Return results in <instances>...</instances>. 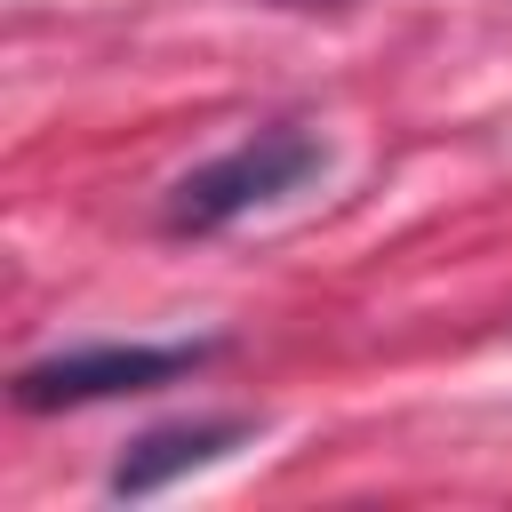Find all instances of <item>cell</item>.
Segmentation results:
<instances>
[{
	"label": "cell",
	"mask_w": 512,
	"mask_h": 512,
	"mask_svg": "<svg viewBox=\"0 0 512 512\" xmlns=\"http://www.w3.org/2000/svg\"><path fill=\"white\" fill-rule=\"evenodd\" d=\"M320 168H328V144H320L312 128H296V120L256 128V136H240L232 152H216V160H200L192 176H176L160 224H168V232H224L232 216L288 200V192H296L304 176H320Z\"/></svg>",
	"instance_id": "obj_1"
},
{
	"label": "cell",
	"mask_w": 512,
	"mask_h": 512,
	"mask_svg": "<svg viewBox=\"0 0 512 512\" xmlns=\"http://www.w3.org/2000/svg\"><path fill=\"white\" fill-rule=\"evenodd\" d=\"M216 344H80L56 360H32L16 376V408H88V400H120V392H152L176 384L208 360Z\"/></svg>",
	"instance_id": "obj_2"
},
{
	"label": "cell",
	"mask_w": 512,
	"mask_h": 512,
	"mask_svg": "<svg viewBox=\"0 0 512 512\" xmlns=\"http://www.w3.org/2000/svg\"><path fill=\"white\" fill-rule=\"evenodd\" d=\"M248 440V416H192V424H152L144 440H128V456L112 464V496H152V488H168L176 472H200V464H216L224 448H240Z\"/></svg>",
	"instance_id": "obj_3"
}]
</instances>
